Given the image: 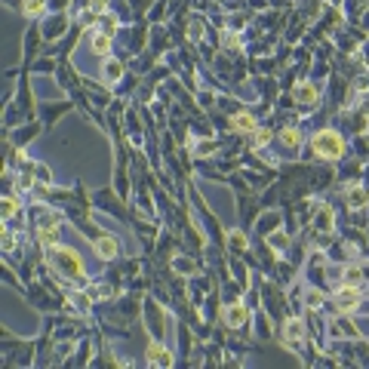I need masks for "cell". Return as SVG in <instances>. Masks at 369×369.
Wrapping results in <instances>:
<instances>
[{
	"mask_svg": "<svg viewBox=\"0 0 369 369\" xmlns=\"http://www.w3.org/2000/svg\"><path fill=\"white\" fill-rule=\"evenodd\" d=\"M43 262L56 271L59 277L71 280L74 286L86 289L90 283V274H86V265H83V256L74 250V246H65V243H52V246H43Z\"/></svg>",
	"mask_w": 369,
	"mask_h": 369,
	"instance_id": "cell-1",
	"label": "cell"
},
{
	"mask_svg": "<svg viewBox=\"0 0 369 369\" xmlns=\"http://www.w3.org/2000/svg\"><path fill=\"white\" fill-rule=\"evenodd\" d=\"M308 148H311L314 157H320V160L339 163V160H345V154H348V139L332 127H320V129H314L311 133Z\"/></svg>",
	"mask_w": 369,
	"mask_h": 369,
	"instance_id": "cell-2",
	"label": "cell"
},
{
	"mask_svg": "<svg viewBox=\"0 0 369 369\" xmlns=\"http://www.w3.org/2000/svg\"><path fill=\"white\" fill-rule=\"evenodd\" d=\"M259 289H262V308L271 314V320L283 323L289 317V295H283V286L277 280H262Z\"/></svg>",
	"mask_w": 369,
	"mask_h": 369,
	"instance_id": "cell-3",
	"label": "cell"
},
{
	"mask_svg": "<svg viewBox=\"0 0 369 369\" xmlns=\"http://www.w3.org/2000/svg\"><path fill=\"white\" fill-rule=\"evenodd\" d=\"M222 320L228 329L234 332H246L250 336V327H252V308L246 305V298H237V302H228L225 311H222Z\"/></svg>",
	"mask_w": 369,
	"mask_h": 369,
	"instance_id": "cell-4",
	"label": "cell"
},
{
	"mask_svg": "<svg viewBox=\"0 0 369 369\" xmlns=\"http://www.w3.org/2000/svg\"><path fill=\"white\" fill-rule=\"evenodd\" d=\"M289 93H293L295 108H302L305 114H308V111H314V108L320 105V83H317V81H311V77H298Z\"/></svg>",
	"mask_w": 369,
	"mask_h": 369,
	"instance_id": "cell-5",
	"label": "cell"
},
{
	"mask_svg": "<svg viewBox=\"0 0 369 369\" xmlns=\"http://www.w3.org/2000/svg\"><path fill=\"white\" fill-rule=\"evenodd\" d=\"M71 25H74V16L71 13H49L47 19H40L43 40H47V43H59L68 31H71Z\"/></svg>",
	"mask_w": 369,
	"mask_h": 369,
	"instance_id": "cell-6",
	"label": "cell"
},
{
	"mask_svg": "<svg viewBox=\"0 0 369 369\" xmlns=\"http://www.w3.org/2000/svg\"><path fill=\"white\" fill-rule=\"evenodd\" d=\"M166 308L163 302H157V298H145V327L151 332V339H166Z\"/></svg>",
	"mask_w": 369,
	"mask_h": 369,
	"instance_id": "cell-7",
	"label": "cell"
},
{
	"mask_svg": "<svg viewBox=\"0 0 369 369\" xmlns=\"http://www.w3.org/2000/svg\"><path fill=\"white\" fill-rule=\"evenodd\" d=\"M332 308L336 311H345V314H351V311H357L360 305H363V293H360V286H348V283H339L336 289H332Z\"/></svg>",
	"mask_w": 369,
	"mask_h": 369,
	"instance_id": "cell-8",
	"label": "cell"
},
{
	"mask_svg": "<svg viewBox=\"0 0 369 369\" xmlns=\"http://www.w3.org/2000/svg\"><path fill=\"white\" fill-rule=\"evenodd\" d=\"M308 228H314L317 234H336V209L329 200H317V209H314Z\"/></svg>",
	"mask_w": 369,
	"mask_h": 369,
	"instance_id": "cell-9",
	"label": "cell"
},
{
	"mask_svg": "<svg viewBox=\"0 0 369 369\" xmlns=\"http://www.w3.org/2000/svg\"><path fill=\"white\" fill-rule=\"evenodd\" d=\"M286 216L280 213V206H271V209H262L259 213V222H256V237L259 240H265L271 231H277V228H283Z\"/></svg>",
	"mask_w": 369,
	"mask_h": 369,
	"instance_id": "cell-10",
	"label": "cell"
},
{
	"mask_svg": "<svg viewBox=\"0 0 369 369\" xmlns=\"http://www.w3.org/2000/svg\"><path fill=\"white\" fill-rule=\"evenodd\" d=\"M93 252H95V259H102V262H117V259H120V243H117V237L102 231V234L93 240Z\"/></svg>",
	"mask_w": 369,
	"mask_h": 369,
	"instance_id": "cell-11",
	"label": "cell"
},
{
	"mask_svg": "<svg viewBox=\"0 0 369 369\" xmlns=\"http://www.w3.org/2000/svg\"><path fill=\"white\" fill-rule=\"evenodd\" d=\"M145 360H148V366H172V363H175L172 351L166 348L160 339H151V341H148V348H145Z\"/></svg>",
	"mask_w": 369,
	"mask_h": 369,
	"instance_id": "cell-12",
	"label": "cell"
},
{
	"mask_svg": "<svg viewBox=\"0 0 369 369\" xmlns=\"http://www.w3.org/2000/svg\"><path fill=\"white\" fill-rule=\"evenodd\" d=\"M274 320H271V314L265 311V308H256L252 311V336H256L259 341H271L274 339Z\"/></svg>",
	"mask_w": 369,
	"mask_h": 369,
	"instance_id": "cell-13",
	"label": "cell"
},
{
	"mask_svg": "<svg viewBox=\"0 0 369 369\" xmlns=\"http://www.w3.org/2000/svg\"><path fill=\"white\" fill-rule=\"evenodd\" d=\"M37 136H40V123L37 120L22 123V127L10 129V145L13 148H28V142H31V139H37Z\"/></svg>",
	"mask_w": 369,
	"mask_h": 369,
	"instance_id": "cell-14",
	"label": "cell"
},
{
	"mask_svg": "<svg viewBox=\"0 0 369 369\" xmlns=\"http://www.w3.org/2000/svg\"><path fill=\"white\" fill-rule=\"evenodd\" d=\"M206 16H200V13H188L184 16V34H188V40L191 43H200L206 37Z\"/></svg>",
	"mask_w": 369,
	"mask_h": 369,
	"instance_id": "cell-15",
	"label": "cell"
},
{
	"mask_svg": "<svg viewBox=\"0 0 369 369\" xmlns=\"http://www.w3.org/2000/svg\"><path fill=\"white\" fill-rule=\"evenodd\" d=\"M74 108V102H52V105H40V117H43V123L52 129L59 123V117L62 114H68Z\"/></svg>",
	"mask_w": 369,
	"mask_h": 369,
	"instance_id": "cell-16",
	"label": "cell"
},
{
	"mask_svg": "<svg viewBox=\"0 0 369 369\" xmlns=\"http://www.w3.org/2000/svg\"><path fill=\"white\" fill-rule=\"evenodd\" d=\"M102 74H105V83L108 86H117L123 77H127V65H123V59H105V68H102Z\"/></svg>",
	"mask_w": 369,
	"mask_h": 369,
	"instance_id": "cell-17",
	"label": "cell"
},
{
	"mask_svg": "<svg viewBox=\"0 0 369 369\" xmlns=\"http://www.w3.org/2000/svg\"><path fill=\"white\" fill-rule=\"evenodd\" d=\"M0 216H4V222H13L16 216H25V200L19 194H6L0 200Z\"/></svg>",
	"mask_w": 369,
	"mask_h": 369,
	"instance_id": "cell-18",
	"label": "cell"
},
{
	"mask_svg": "<svg viewBox=\"0 0 369 369\" xmlns=\"http://www.w3.org/2000/svg\"><path fill=\"white\" fill-rule=\"evenodd\" d=\"M90 52L93 56H102V59H108V52H111V43H114V37L111 34H105L102 28L99 31H90Z\"/></svg>",
	"mask_w": 369,
	"mask_h": 369,
	"instance_id": "cell-19",
	"label": "cell"
},
{
	"mask_svg": "<svg viewBox=\"0 0 369 369\" xmlns=\"http://www.w3.org/2000/svg\"><path fill=\"white\" fill-rule=\"evenodd\" d=\"M277 139H280V145H283V148H289V151H298V148H302V142H305L302 129H298L295 123H286V127L277 133Z\"/></svg>",
	"mask_w": 369,
	"mask_h": 369,
	"instance_id": "cell-20",
	"label": "cell"
},
{
	"mask_svg": "<svg viewBox=\"0 0 369 369\" xmlns=\"http://www.w3.org/2000/svg\"><path fill=\"white\" fill-rule=\"evenodd\" d=\"M305 31H308V22L302 19V16L289 19V22H286V28H283V43H289V47H293L295 40H302V37H305Z\"/></svg>",
	"mask_w": 369,
	"mask_h": 369,
	"instance_id": "cell-21",
	"label": "cell"
},
{
	"mask_svg": "<svg viewBox=\"0 0 369 369\" xmlns=\"http://www.w3.org/2000/svg\"><path fill=\"white\" fill-rule=\"evenodd\" d=\"M265 240H268L271 246H274V250L280 252V256H286V252H289V246L295 243V240H293V234H289L286 228H277V231H271V234L265 237Z\"/></svg>",
	"mask_w": 369,
	"mask_h": 369,
	"instance_id": "cell-22",
	"label": "cell"
},
{
	"mask_svg": "<svg viewBox=\"0 0 369 369\" xmlns=\"http://www.w3.org/2000/svg\"><path fill=\"white\" fill-rule=\"evenodd\" d=\"M341 283L363 286L366 283V268L363 265H345V268H341Z\"/></svg>",
	"mask_w": 369,
	"mask_h": 369,
	"instance_id": "cell-23",
	"label": "cell"
},
{
	"mask_svg": "<svg viewBox=\"0 0 369 369\" xmlns=\"http://www.w3.org/2000/svg\"><path fill=\"white\" fill-rule=\"evenodd\" d=\"M246 139L252 142V151H256V148H268L271 142H274V129H271V127H262V123H259V127L252 129V136H246Z\"/></svg>",
	"mask_w": 369,
	"mask_h": 369,
	"instance_id": "cell-24",
	"label": "cell"
},
{
	"mask_svg": "<svg viewBox=\"0 0 369 369\" xmlns=\"http://www.w3.org/2000/svg\"><path fill=\"white\" fill-rule=\"evenodd\" d=\"M34 175H37L40 184H52V170L47 163H34Z\"/></svg>",
	"mask_w": 369,
	"mask_h": 369,
	"instance_id": "cell-25",
	"label": "cell"
}]
</instances>
